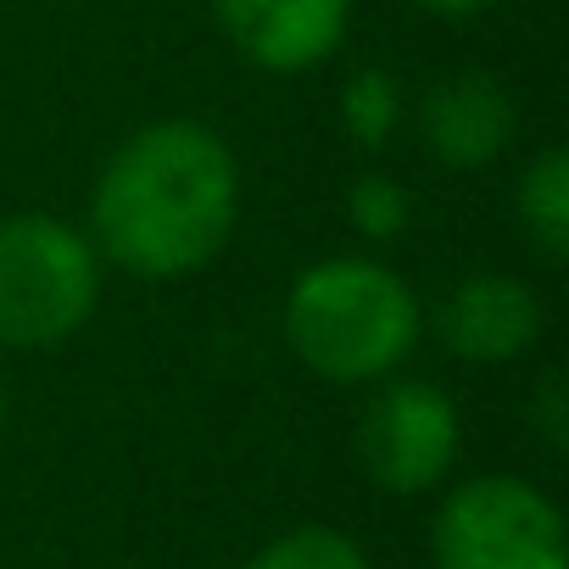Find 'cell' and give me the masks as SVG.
I'll list each match as a JSON object with an SVG mask.
<instances>
[{
  "label": "cell",
  "instance_id": "6da1fadb",
  "mask_svg": "<svg viewBox=\"0 0 569 569\" xmlns=\"http://www.w3.org/2000/svg\"><path fill=\"white\" fill-rule=\"evenodd\" d=\"M240 212V168L218 129L162 118L129 134L96 179V257L134 279H184L207 268Z\"/></svg>",
  "mask_w": 569,
  "mask_h": 569
},
{
  "label": "cell",
  "instance_id": "7a4b0ae2",
  "mask_svg": "<svg viewBox=\"0 0 569 569\" xmlns=\"http://www.w3.org/2000/svg\"><path fill=\"white\" fill-rule=\"evenodd\" d=\"M419 325L413 291L369 257H325L284 297V341L336 386L386 380L419 347Z\"/></svg>",
  "mask_w": 569,
  "mask_h": 569
},
{
  "label": "cell",
  "instance_id": "3957f363",
  "mask_svg": "<svg viewBox=\"0 0 569 569\" xmlns=\"http://www.w3.org/2000/svg\"><path fill=\"white\" fill-rule=\"evenodd\" d=\"M101 257L96 246L51 218L18 212L0 223V347H57L96 313Z\"/></svg>",
  "mask_w": 569,
  "mask_h": 569
},
{
  "label": "cell",
  "instance_id": "277c9868",
  "mask_svg": "<svg viewBox=\"0 0 569 569\" xmlns=\"http://www.w3.org/2000/svg\"><path fill=\"white\" fill-rule=\"evenodd\" d=\"M436 569H569L563 513L519 475L463 480L430 525Z\"/></svg>",
  "mask_w": 569,
  "mask_h": 569
},
{
  "label": "cell",
  "instance_id": "5b68a950",
  "mask_svg": "<svg viewBox=\"0 0 569 569\" xmlns=\"http://www.w3.org/2000/svg\"><path fill=\"white\" fill-rule=\"evenodd\" d=\"M358 458L380 491L419 497L458 458V408L430 380H391L358 419Z\"/></svg>",
  "mask_w": 569,
  "mask_h": 569
},
{
  "label": "cell",
  "instance_id": "8992f818",
  "mask_svg": "<svg viewBox=\"0 0 569 569\" xmlns=\"http://www.w3.org/2000/svg\"><path fill=\"white\" fill-rule=\"evenodd\" d=\"M223 34L268 73H302L336 57L352 23V0H212Z\"/></svg>",
  "mask_w": 569,
  "mask_h": 569
},
{
  "label": "cell",
  "instance_id": "52a82bcc",
  "mask_svg": "<svg viewBox=\"0 0 569 569\" xmlns=\"http://www.w3.org/2000/svg\"><path fill=\"white\" fill-rule=\"evenodd\" d=\"M519 112L491 73H452L419 101V140L447 168H486L513 146Z\"/></svg>",
  "mask_w": 569,
  "mask_h": 569
},
{
  "label": "cell",
  "instance_id": "ba28073f",
  "mask_svg": "<svg viewBox=\"0 0 569 569\" xmlns=\"http://www.w3.org/2000/svg\"><path fill=\"white\" fill-rule=\"evenodd\" d=\"M541 336V302L513 273H469L441 302V341L463 363H513Z\"/></svg>",
  "mask_w": 569,
  "mask_h": 569
},
{
  "label": "cell",
  "instance_id": "9c48e42d",
  "mask_svg": "<svg viewBox=\"0 0 569 569\" xmlns=\"http://www.w3.org/2000/svg\"><path fill=\"white\" fill-rule=\"evenodd\" d=\"M513 207H519L525 234L541 246V257L563 262L569 257V151H558V146L541 151L525 168V179L513 190Z\"/></svg>",
  "mask_w": 569,
  "mask_h": 569
},
{
  "label": "cell",
  "instance_id": "30bf717a",
  "mask_svg": "<svg viewBox=\"0 0 569 569\" xmlns=\"http://www.w3.org/2000/svg\"><path fill=\"white\" fill-rule=\"evenodd\" d=\"M402 118V84L386 68H358L341 90V123L363 151H386Z\"/></svg>",
  "mask_w": 569,
  "mask_h": 569
},
{
  "label": "cell",
  "instance_id": "8fae6325",
  "mask_svg": "<svg viewBox=\"0 0 569 569\" xmlns=\"http://www.w3.org/2000/svg\"><path fill=\"white\" fill-rule=\"evenodd\" d=\"M246 569H369V558L347 530L302 525V530H284L279 541H268Z\"/></svg>",
  "mask_w": 569,
  "mask_h": 569
},
{
  "label": "cell",
  "instance_id": "7c38bea8",
  "mask_svg": "<svg viewBox=\"0 0 569 569\" xmlns=\"http://www.w3.org/2000/svg\"><path fill=\"white\" fill-rule=\"evenodd\" d=\"M347 218L369 240H397L408 229V218H413V196L391 173H358L352 190H347Z\"/></svg>",
  "mask_w": 569,
  "mask_h": 569
},
{
  "label": "cell",
  "instance_id": "4fadbf2b",
  "mask_svg": "<svg viewBox=\"0 0 569 569\" xmlns=\"http://www.w3.org/2000/svg\"><path fill=\"white\" fill-rule=\"evenodd\" d=\"M536 425H541V436H547L552 452L569 447V391H563V375L558 369L541 375V386H536Z\"/></svg>",
  "mask_w": 569,
  "mask_h": 569
},
{
  "label": "cell",
  "instance_id": "5bb4252c",
  "mask_svg": "<svg viewBox=\"0 0 569 569\" xmlns=\"http://www.w3.org/2000/svg\"><path fill=\"white\" fill-rule=\"evenodd\" d=\"M419 12H430V18H441V23H469V18H480L491 0H413Z\"/></svg>",
  "mask_w": 569,
  "mask_h": 569
},
{
  "label": "cell",
  "instance_id": "9a60e30c",
  "mask_svg": "<svg viewBox=\"0 0 569 569\" xmlns=\"http://www.w3.org/2000/svg\"><path fill=\"white\" fill-rule=\"evenodd\" d=\"M0 419H7V386H0Z\"/></svg>",
  "mask_w": 569,
  "mask_h": 569
}]
</instances>
